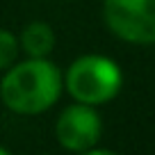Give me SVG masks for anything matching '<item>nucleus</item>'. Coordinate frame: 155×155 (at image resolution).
Wrapping results in <instances>:
<instances>
[{
	"label": "nucleus",
	"mask_w": 155,
	"mask_h": 155,
	"mask_svg": "<svg viewBox=\"0 0 155 155\" xmlns=\"http://www.w3.org/2000/svg\"><path fill=\"white\" fill-rule=\"evenodd\" d=\"M64 91V73L48 57H28L9 66L0 80V101L9 112L34 116L48 112Z\"/></svg>",
	"instance_id": "nucleus-1"
},
{
	"label": "nucleus",
	"mask_w": 155,
	"mask_h": 155,
	"mask_svg": "<svg viewBox=\"0 0 155 155\" xmlns=\"http://www.w3.org/2000/svg\"><path fill=\"white\" fill-rule=\"evenodd\" d=\"M123 87L121 66L107 55L89 53L80 55L68 64L64 73V89L75 103L84 105H107L119 96Z\"/></svg>",
	"instance_id": "nucleus-2"
},
{
	"label": "nucleus",
	"mask_w": 155,
	"mask_h": 155,
	"mask_svg": "<svg viewBox=\"0 0 155 155\" xmlns=\"http://www.w3.org/2000/svg\"><path fill=\"white\" fill-rule=\"evenodd\" d=\"M103 21L126 44H155V0H103Z\"/></svg>",
	"instance_id": "nucleus-3"
},
{
	"label": "nucleus",
	"mask_w": 155,
	"mask_h": 155,
	"mask_svg": "<svg viewBox=\"0 0 155 155\" xmlns=\"http://www.w3.org/2000/svg\"><path fill=\"white\" fill-rule=\"evenodd\" d=\"M103 121L96 107L73 101L68 107H64L55 123V137L57 144L64 150L71 153H87L89 148L101 141Z\"/></svg>",
	"instance_id": "nucleus-4"
},
{
	"label": "nucleus",
	"mask_w": 155,
	"mask_h": 155,
	"mask_svg": "<svg viewBox=\"0 0 155 155\" xmlns=\"http://www.w3.org/2000/svg\"><path fill=\"white\" fill-rule=\"evenodd\" d=\"M18 44L28 57H50L55 48V30L46 21H32L23 28Z\"/></svg>",
	"instance_id": "nucleus-5"
},
{
	"label": "nucleus",
	"mask_w": 155,
	"mask_h": 155,
	"mask_svg": "<svg viewBox=\"0 0 155 155\" xmlns=\"http://www.w3.org/2000/svg\"><path fill=\"white\" fill-rule=\"evenodd\" d=\"M21 53L18 37L9 30L0 28V71H7L9 66H14Z\"/></svg>",
	"instance_id": "nucleus-6"
},
{
	"label": "nucleus",
	"mask_w": 155,
	"mask_h": 155,
	"mask_svg": "<svg viewBox=\"0 0 155 155\" xmlns=\"http://www.w3.org/2000/svg\"><path fill=\"white\" fill-rule=\"evenodd\" d=\"M0 155H9V148H5V146H0Z\"/></svg>",
	"instance_id": "nucleus-7"
}]
</instances>
